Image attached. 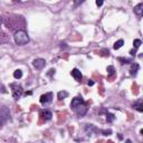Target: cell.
<instances>
[{
	"label": "cell",
	"mask_w": 143,
	"mask_h": 143,
	"mask_svg": "<svg viewBox=\"0 0 143 143\" xmlns=\"http://www.w3.org/2000/svg\"><path fill=\"white\" fill-rule=\"evenodd\" d=\"M139 69V65L138 64H134V65H132V68H131V75H135L136 74V71Z\"/></svg>",
	"instance_id": "cell-17"
},
{
	"label": "cell",
	"mask_w": 143,
	"mask_h": 143,
	"mask_svg": "<svg viewBox=\"0 0 143 143\" xmlns=\"http://www.w3.org/2000/svg\"><path fill=\"white\" fill-rule=\"evenodd\" d=\"M133 107H134L135 110H138L139 112H143V106H142V101H139L138 103H134V105H133Z\"/></svg>",
	"instance_id": "cell-13"
},
{
	"label": "cell",
	"mask_w": 143,
	"mask_h": 143,
	"mask_svg": "<svg viewBox=\"0 0 143 143\" xmlns=\"http://www.w3.org/2000/svg\"><path fill=\"white\" fill-rule=\"evenodd\" d=\"M114 120H115V116H114V114H107V116H106V121L108 122V123L113 122Z\"/></svg>",
	"instance_id": "cell-18"
},
{
	"label": "cell",
	"mask_w": 143,
	"mask_h": 143,
	"mask_svg": "<svg viewBox=\"0 0 143 143\" xmlns=\"http://www.w3.org/2000/svg\"><path fill=\"white\" fill-rule=\"evenodd\" d=\"M14 38L17 45H26L29 41V36L25 30H18L15 34Z\"/></svg>",
	"instance_id": "cell-1"
},
{
	"label": "cell",
	"mask_w": 143,
	"mask_h": 143,
	"mask_svg": "<svg viewBox=\"0 0 143 143\" xmlns=\"http://www.w3.org/2000/svg\"><path fill=\"white\" fill-rule=\"evenodd\" d=\"M53 73L55 74V69H50V71H49V73H48V75H52Z\"/></svg>",
	"instance_id": "cell-23"
},
{
	"label": "cell",
	"mask_w": 143,
	"mask_h": 143,
	"mask_svg": "<svg viewBox=\"0 0 143 143\" xmlns=\"http://www.w3.org/2000/svg\"><path fill=\"white\" fill-rule=\"evenodd\" d=\"M14 77L16 80H20L22 77V72L20 71V69H16V71L14 72Z\"/></svg>",
	"instance_id": "cell-14"
},
{
	"label": "cell",
	"mask_w": 143,
	"mask_h": 143,
	"mask_svg": "<svg viewBox=\"0 0 143 143\" xmlns=\"http://www.w3.org/2000/svg\"><path fill=\"white\" fill-rule=\"evenodd\" d=\"M103 134L104 135H111L112 134V130H105V131H103Z\"/></svg>",
	"instance_id": "cell-20"
},
{
	"label": "cell",
	"mask_w": 143,
	"mask_h": 143,
	"mask_svg": "<svg viewBox=\"0 0 143 143\" xmlns=\"http://www.w3.org/2000/svg\"><path fill=\"white\" fill-rule=\"evenodd\" d=\"M9 116H10V111L7 106L0 107V124H3L8 121Z\"/></svg>",
	"instance_id": "cell-3"
},
{
	"label": "cell",
	"mask_w": 143,
	"mask_h": 143,
	"mask_svg": "<svg viewBox=\"0 0 143 143\" xmlns=\"http://www.w3.org/2000/svg\"><path fill=\"white\" fill-rule=\"evenodd\" d=\"M10 88H11V92H12L14 98H16V99L20 98V96H21L22 93H24V89H22L21 86H20L19 84L14 83V84H10Z\"/></svg>",
	"instance_id": "cell-2"
},
{
	"label": "cell",
	"mask_w": 143,
	"mask_h": 143,
	"mask_svg": "<svg viewBox=\"0 0 143 143\" xmlns=\"http://www.w3.org/2000/svg\"><path fill=\"white\" fill-rule=\"evenodd\" d=\"M67 96H68V93H67V92H65V91L58 92V94H57V97H58V99H59V101H62V99H64V98H66Z\"/></svg>",
	"instance_id": "cell-12"
},
{
	"label": "cell",
	"mask_w": 143,
	"mask_h": 143,
	"mask_svg": "<svg viewBox=\"0 0 143 143\" xmlns=\"http://www.w3.org/2000/svg\"><path fill=\"white\" fill-rule=\"evenodd\" d=\"M86 112H87V107L85 106V105H80V106L77 107L76 108V113H77V115L78 116H80V117H82V116H84L86 114Z\"/></svg>",
	"instance_id": "cell-8"
},
{
	"label": "cell",
	"mask_w": 143,
	"mask_h": 143,
	"mask_svg": "<svg viewBox=\"0 0 143 143\" xmlns=\"http://www.w3.org/2000/svg\"><path fill=\"white\" fill-rule=\"evenodd\" d=\"M87 84H88V86H93L94 85V82H93V80H88Z\"/></svg>",
	"instance_id": "cell-22"
},
{
	"label": "cell",
	"mask_w": 143,
	"mask_h": 143,
	"mask_svg": "<svg viewBox=\"0 0 143 143\" xmlns=\"http://www.w3.org/2000/svg\"><path fill=\"white\" fill-rule=\"evenodd\" d=\"M106 71H107V73H108V75H113L114 74V72H115V69H114L113 66H107Z\"/></svg>",
	"instance_id": "cell-19"
},
{
	"label": "cell",
	"mask_w": 143,
	"mask_h": 143,
	"mask_svg": "<svg viewBox=\"0 0 143 143\" xmlns=\"http://www.w3.org/2000/svg\"><path fill=\"white\" fill-rule=\"evenodd\" d=\"M102 5H103V1H102V0H96V6H97V7H101Z\"/></svg>",
	"instance_id": "cell-21"
},
{
	"label": "cell",
	"mask_w": 143,
	"mask_h": 143,
	"mask_svg": "<svg viewBox=\"0 0 143 143\" xmlns=\"http://www.w3.org/2000/svg\"><path fill=\"white\" fill-rule=\"evenodd\" d=\"M40 115L43 116L45 120H47V121H48V120H50V118H52L53 114H52V112H50V111L45 110V111H41V112H40Z\"/></svg>",
	"instance_id": "cell-10"
},
{
	"label": "cell",
	"mask_w": 143,
	"mask_h": 143,
	"mask_svg": "<svg viewBox=\"0 0 143 143\" xmlns=\"http://www.w3.org/2000/svg\"><path fill=\"white\" fill-rule=\"evenodd\" d=\"M0 27H1V19H0Z\"/></svg>",
	"instance_id": "cell-25"
},
{
	"label": "cell",
	"mask_w": 143,
	"mask_h": 143,
	"mask_svg": "<svg viewBox=\"0 0 143 143\" xmlns=\"http://www.w3.org/2000/svg\"><path fill=\"white\" fill-rule=\"evenodd\" d=\"M45 65H46V61H45V59H43V58H37V59H35V61L33 62L34 68L38 69V71H40V69L44 68Z\"/></svg>",
	"instance_id": "cell-4"
},
{
	"label": "cell",
	"mask_w": 143,
	"mask_h": 143,
	"mask_svg": "<svg viewBox=\"0 0 143 143\" xmlns=\"http://www.w3.org/2000/svg\"><path fill=\"white\" fill-rule=\"evenodd\" d=\"M83 103H84V101H83L82 97H75V98L72 99L71 107H72V108H75V110H76L77 107L80 106V105H82Z\"/></svg>",
	"instance_id": "cell-6"
},
{
	"label": "cell",
	"mask_w": 143,
	"mask_h": 143,
	"mask_svg": "<svg viewBox=\"0 0 143 143\" xmlns=\"http://www.w3.org/2000/svg\"><path fill=\"white\" fill-rule=\"evenodd\" d=\"M134 14L138 15L139 17H141L143 15V2H140L134 7Z\"/></svg>",
	"instance_id": "cell-9"
},
{
	"label": "cell",
	"mask_w": 143,
	"mask_h": 143,
	"mask_svg": "<svg viewBox=\"0 0 143 143\" xmlns=\"http://www.w3.org/2000/svg\"><path fill=\"white\" fill-rule=\"evenodd\" d=\"M125 143H132V141H131V140H126V141H125Z\"/></svg>",
	"instance_id": "cell-24"
},
{
	"label": "cell",
	"mask_w": 143,
	"mask_h": 143,
	"mask_svg": "<svg viewBox=\"0 0 143 143\" xmlns=\"http://www.w3.org/2000/svg\"><path fill=\"white\" fill-rule=\"evenodd\" d=\"M71 75L74 77L76 80H78V82H80V80L83 78V75H82V73H80V69H77V68L73 69V71L71 72Z\"/></svg>",
	"instance_id": "cell-7"
},
{
	"label": "cell",
	"mask_w": 143,
	"mask_h": 143,
	"mask_svg": "<svg viewBox=\"0 0 143 143\" xmlns=\"http://www.w3.org/2000/svg\"><path fill=\"white\" fill-rule=\"evenodd\" d=\"M118 61L121 62V64H130V63H132V59H129V58H122V57H118L117 58Z\"/></svg>",
	"instance_id": "cell-16"
},
{
	"label": "cell",
	"mask_w": 143,
	"mask_h": 143,
	"mask_svg": "<svg viewBox=\"0 0 143 143\" xmlns=\"http://www.w3.org/2000/svg\"><path fill=\"white\" fill-rule=\"evenodd\" d=\"M142 45V41H141V39H134V41H133V46H134V49L136 50L138 48H140V46Z\"/></svg>",
	"instance_id": "cell-15"
},
{
	"label": "cell",
	"mask_w": 143,
	"mask_h": 143,
	"mask_svg": "<svg viewBox=\"0 0 143 143\" xmlns=\"http://www.w3.org/2000/svg\"><path fill=\"white\" fill-rule=\"evenodd\" d=\"M52 99H53V93H46V94H43L40 96V98H39V101H40L41 104H48V103L52 102Z\"/></svg>",
	"instance_id": "cell-5"
},
{
	"label": "cell",
	"mask_w": 143,
	"mask_h": 143,
	"mask_svg": "<svg viewBox=\"0 0 143 143\" xmlns=\"http://www.w3.org/2000/svg\"><path fill=\"white\" fill-rule=\"evenodd\" d=\"M123 45H124V40H123V39H118V40L116 41L115 44H114L113 48H114L115 50H117V49H120V48H121V47L123 46Z\"/></svg>",
	"instance_id": "cell-11"
}]
</instances>
